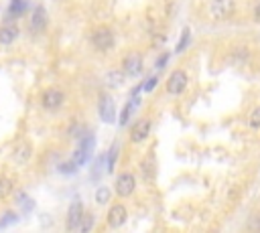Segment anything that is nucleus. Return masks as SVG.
<instances>
[{"label": "nucleus", "instance_id": "20e7f679", "mask_svg": "<svg viewBox=\"0 0 260 233\" xmlns=\"http://www.w3.org/2000/svg\"><path fill=\"white\" fill-rule=\"evenodd\" d=\"M189 85V77L183 69H175L167 79V91L171 95H181Z\"/></svg>", "mask_w": 260, "mask_h": 233}, {"label": "nucleus", "instance_id": "ddd939ff", "mask_svg": "<svg viewBox=\"0 0 260 233\" xmlns=\"http://www.w3.org/2000/svg\"><path fill=\"white\" fill-rule=\"evenodd\" d=\"M140 174H142V180H144L146 184H152V182H154L156 162H154V156H152V154H148V156L142 160V164H140Z\"/></svg>", "mask_w": 260, "mask_h": 233}, {"label": "nucleus", "instance_id": "bb28decb", "mask_svg": "<svg viewBox=\"0 0 260 233\" xmlns=\"http://www.w3.org/2000/svg\"><path fill=\"white\" fill-rule=\"evenodd\" d=\"M248 229H252V231H260V215H254L250 221H248V225H246Z\"/></svg>", "mask_w": 260, "mask_h": 233}, {"label": "nucleus", "instance_id": "7ed1b4c3", "mask_svg": "<svg viewBox=\"0 0 260 233\" xmlns=\"http://www.w3.org/2000/svg\"><path fill=\"white\" fill-rule=\"evenodd\" d=\"M114 190L120 199H128L134 190H136V176L132 172H122L116 176V184H114Z\"/></svg>", "mask_w": 260, "mask_h": 233}, {"label": "nucleus", "instance_id": "c756f323", "mask_svg": "<svg viewBox=\"0 0 260 233\" xmlns=\"http://www.w3.org/2000/svg\"><path fill=\"white\" fill-rule=\"evenodd\" d=\"M254 18H256V22L260 24V2H258V6H256V10H254Z\"/></svg>", "mask_w": 260, "mask_h": 233}, {"label": "nucleus", "instance_id": "aec40b11", "mask_svg": "<svg viewBox=\"0 0 260 233\" xmlns=\"http://www.w3.org/2000/svg\"><path fill=\"white\" fill-rule=\"evenodd\" d=\"M24 10H26V2L24 0H12L10 6H8V14L10 16H20V14H24Z\"/></svg>", "mask_w": 260, "mask_h": 233}, {"label": "nucleus", "instance_id": "393cba45", "mask_svg": "<svg viewBox=\"0 0 260 233\" xmlns=\"http://www.w3.org/2000/svg\"><path fill=\"white\" fill-rule=\"evenodd\" d=\"M189 36H191V30H189V28H183V32H181V38H179V45H177L175 53H183V49H185V47H187V43H189Z\"/></svg>", "mask_w": 260, "mask_h": 233}, {"label": "nucleus", "instance_id": "f257e3e1", "mask_svg": "<svg viewBox=\"0 0 260 233\" xmlns=\"http://www.w3.org/2000/svg\"><path fill=\"white\" fill-rule=\"evenodd\" d=\"M89 43H91V47H93L98 53H108V51L114 49L116 36H114V32H112L108 26H98V28L91 30Z\"/></svg>", "mask_w": 260, "mask_h": 233}, {"label": "nucleus", "instance_id": "423d86ee", "mask_svg": "<svg viewBox=\"0 0 260 233\" xmlns=\"http://www.w3.org/2000/svg\"><path fill=\"white\" fill-rule=\"evenodd\" d=\"M236 10V2L234 0H211L209 4V12L215 20H225L234 14Z\"/></svg>", "mask_w": 260, "mask_h": 233}, {"label": "nucleus", "instance_id": "f03ea898", "mask_svg": "<svg viewBox=\"0 0 260 233\" xmlns=\"http://www.w3.org/2000/svg\"><path fill=\"white\" fill-rule=\"evenodd\" d=\"M63 103H65V93L57 87H49L41 95V107L47 111H57Z\"/></svg>", "mask_w": 260, "mask_h": 233}, {"label": "nucleus", "instance_id": "6ab92c4d", "mask_svg": "<svg viewBox=\"0 0 260 233\" xmlns=\"http://www.w3.org/2000/svg\"><path fill=\"white\" fill-rule=\"evenodd\" d=\"M116 158H118V146L114 144L110 150H108V154H106V168H108V172H114V166H116Z\"/></svg>", "mask_w": 260, "mask_h": 233}, {"label": "nucleus", "instance_id": "0eeeda50", "mask_svg": "<svg viewBox=\"0 0 260 233\" xmlns=\"http://www.w3.org/2000/svg\"><path fill=\"white\" fill-rule=\"evenodd\" d=\"M126 219H128V211H126V207H124L122 203H116V205H112V207L108 209L106 221H108V225H110L112 229H120V227L126 223Z\"/></svg>", "mask_w": 260, "mask_h": 233}, {"label": "nucleus", "instance_id": "6e6552de", "mask_svg": "<svg viewBox=\"0 0 260 233\" xmlns=\"http://www.w3.org/2000/svg\"><path fill=\"white\" fill-rule=\"evenodd\" d=\"M91 148H93V138H91L89 134L81 136V138H79V146H77V150L73 152V162H75L77 166H79V164H85V162L89 160Z\"/></svg>", "mask_w": 260, "mask_h": 233}, {"label": "nucleus", "instance_id": "1a4fd4ad", "mask_svg": "<svg viewBox=\"0 0 260 233\" xmlns=\"http://www.w3.org/2000/svg\"><path fill=\"white\" fill-rule=\"evenodd\" d=\"M150 128H152L150 120H148V118H140V120L132 126V130H130V142H134V144L144 142V140L150 136Z\"/></svg>", "mask_w": 260, "mask_h": 233}, {"label": "nucleus", "instance_id": "4468645a", "mask_svg": "<svg viewBox=\"0 0 260 233\" xmlns=\"http://www.w3.org/2000/svg\"><path fill=\"white\" fill-rule=\"evenodd\" d=\"M30 156H32V148H30L28 142H20V144L14 148V152H12V158H14L16 164H24V162H28Z\"/></svg>", "mask_w": 260, "mask_h": 233}, {"label": "nucleus", "instance_id": "9d476101", "mask_svg": "<svg viewBox=\"0 0 260 233\" xmlns=\"http://www.w3.org/2000/svg\"><path fill=\"white\" fill-rule=\"evenodd\" d=\"M81 217H83V205L81 201H75L69 205V211H67V221H65V229L67 231H75L81 223Z\"/></svg>", "mask_w": 260, "mask_h": 233}, {"label": "nucleus", "instance_id": "4be33fe9", "mask_svg": "<svg viewBox=\"0 0 260 233\" xmlns=\"http://www.w3.org/2000/svg\"><path fill=\"white\" fill-rule=\"evenodd\" d=\"M93 223H95V217L91 215V213H83V217H81V223H79V231H83V233H87V231H91L93 229Z\"/></svg>", "mask_w": 260, "mask_h": 233}, {"label": "nucleus", "instance_id": "dca6fc26", "mask_svg": "<svg viewBox=\"0 0 260 233\" xmlns=\"http://www.w3.org/2000/svg\"><path fill=\"white\" fill-rule=\"evenodd\" d=\"M124 77H126V75H124L122 71H118V69H110V71L106 73V85L112 87V89H118V87H122Z\"/></svg>", "mask_w": 260, "mask_h": 233}, {"label": "nucleus", "instance_id": "39448f33", "mask_svg": "<svg viewBox=\"0 0 260 233\" xmlns=\"http://www.w3.org/2000/svg\"><path fill=\"white\" fill-rule=\"evenodd\" d=\"M122 73L126 77H138L142 73V55L136 51L128 53L122 61Z\"/></svg>", "mask_w": 260, "mask_h": 233}, {"label": "nucleus", "instance_id": "412c9836", "mask_svg": "<svg viewBox=\"0 0 260 233\" xmlns=\"http://www.w3.org/2000/svg\"><path fill=\"white\" fill-rule=\"evenodd\" d=\"M232 55H234V57H232V63H236V65H242V63H246V61L250 59V51H248V49H244V47L236 49Z\"/></svg>", "mask_w": 260, "mask_h": 233}, {"label": "nucleus", "instance_id": "5701e85b", "mask_svg": "<svg viewBox=\"0 0 260 233\" xmlns=\"http://www.w3.org/2000/svg\"><path fill=\"white\" fill-rule=\"evenodd\" d=\"M248 126L252 130H260V105H256L250 113H248Z\"/></svg>", "mask_w": 260, "mask_h": 233}, {"label": "nucleus", "instance_id": "c85d7f7f", "mask_svg": "<svg viewBox=\"0 0 260 233\" xmlns=\"http://www.w3.org/2000/svg\"><path fill=\"white\" fill-rule=\"evenodd\" d=\"M12 221H14V215H12V213H6V215H4V219L0 221V227H4L6 223H12Z\"/></svg>", "mask_w": 260, "mask_h": 233}, {"label": "nucleus", "instance_id": "f8f14e48", "mask_svg": "<svg viewBox=\"0 0 260 233\" xmlns=\"http://www.w3.org/2000/svg\"><path fill=\"white\" fill-rule=\"evenodd\" d=\"M45 28H47V10L43 6H35V10L30 14V30L39 34Z\"/></svg>", "mask_w": 260, "mask_h": 233}, {"label": "nucleus", "instance_id": "2eb2a0df", "mask_svg": "<svg viewBox=\"0 0 260 233\" xmlns=\"http://www.w3.org/2000/svg\"><path fill=\"white\" fill-rule=\"evenodd\" d=\"M18 38V28L12 22H6L4 26H0V45H12Z\"/></svg>", "mask_w": 260, "mask_h": 233}, {"label": "nucleus", "instance_id": "a211bd4d", "mask_svg": "<svg viewBox=\"0 0 260 233\" xmlns=\"http://www.w3.org/2000/svg\"><path fill=\"white\" fill-rule=\"evenodd\" d=\"M12 190H14V182H12V178H8V176H0V201L8 199V197L12 195Z\"/></svg>", "mask_w": 260, "mask_h": 233}, {"label": "nucleus", "instance_id": "cd10ccee", "mask_svg": "<svg viewBox=\"0 0 260 233\" xmlns=\"http://www.w3.org/2000/svg\"><path fill=\"white\" fill-rule=\"evenodd\" d=\"M171 57V53H162L160 57H158V61H156V69H162L165 67V63H167V59Z\"/></svg>", "mask_w": 260, "mask_h": 233}, {"label": "nucleus", "instance_id": "9b49d317", "mask_svg": "<svg viewBox=\"0 0 260 233\" xmlns=\"http://www.w3.org/2000/svg\"><path fill=\"white\" fill-rule=\"evenodd\" d=\"M98 111H100L102 122H106V124H112V122H114L116 111H114V101H112V97H110V95H106V93H102V95H100Z\"/></svg>", "mask_w": 260, "mask_h": 233}, {"label": "nucleus", "instance_id": "f3484780", "mask_svg": "<svg viewBox=\"0 0 260 233\" xmlns=\"http://www.w3.org/2000/svg\"><path fill=\"white\" fill-rule=\"evenodd\" d=\"M138 103H140V99H138L136 95H132V97H130V101H128V103H124V107H122V111H120V120H118V122H120V126H124V124L130 120V113L134 111V107H136Z\"/></svg>", "mask_w": 260, "mask_h": 233}, {"label": "nucleus", "instance_id": "b1692460", "mask_svg": "<svg viewBox=\"0 0 260 233\" xmlns=\"http://www.w3.org/2000/svg\"><path fill=\"white\" fill-rule=\"evenodd\" d=\"M108 201H110V188L108 186H100L95 190V203L98 205H106Z\"/></svg>", "mask_w": 260, "mask_h": 233}, {"label": "nucleus", "instance_id": "a878e982", "mask_svg": "<svg viewBox=\"0 0 260 233\" xmlns=\"http://www.w3.org/2000/svg\"><path fill=\"white\" fill-rule=\"evenodd\" d=\"M156 83H158V77L154 75V77H150V79H146V81L142 83V89H144V91H152V89L156 87Z\"/></svg>", "mask_w": 260, "mask_h": 233}]
</instances>
